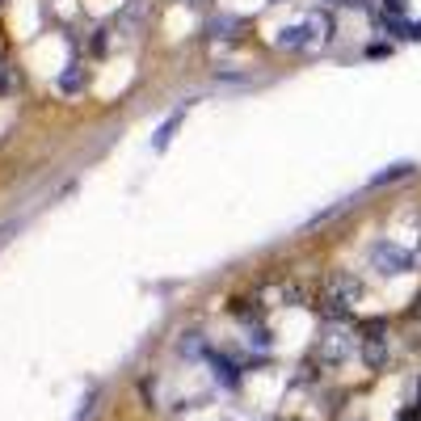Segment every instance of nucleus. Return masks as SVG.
<instances>
[{"mask_svg":"<svg viewBox=\"0 0 421 421\" xmlns=\"http://www.w3.org/2000/svg\"><path fill=\"white\" fill-rule=\"evenodd\" d=\"M363 363L371 371H380L388 363V337H363Z\"/></svg>","mask_w":421,"mask_h":421,"instance_id":"obj_4","label":"nucleus"},{"mask_svg":"<svg viewBox=\"0 0 421 421\" xmlns=\"http://www.w3.org/2000/svg\"><path fill=\"white\" fill-rule=\"evenodd\" d=\"M80 89H84V67L67 63V72L59 76V93H80Z\"/></svg>","mask_w":421,"mask_h":421,"instance_id":"obj_7","label":"nucleus"},{"mask_svg":"<svg viewBox=\"0 0 421 421\" xmlns=\"http://www.w3.org/2000/svg\"><path fill=\"white\" fill-rule=\"evenodd\" d=\"M401 421H421V405H413V409H405V413H401Z\"/></svg>","mask_w":421,"mask_h":421,"instance_id":"obj_13","label":"nucleus"},{"mask_svg":"<svg viewBox=\"0 0 421 421\" xmlns=\"http://www.w3.org/2000/svg\"><path fill=\"white\" fill-rule=\"evenodd\" d=\"M409 0H384V17H405Z\"/></svg>","mask_w":421,"mask_h":421,"instance_id":"obj_11","label":"nucleus"},{"mask_svg":"<svg viewBox=\"0 0 421 421\" xmlns=\"http://www.w3.org/2000/svg\"><path fill=\"white\" fill-rule=\"evenodd\" d=\"M4 89H8V67L0 63V93H4Z\"/></svg>","mask_w":421,"mask_h":421,"instance_id":"obj_14","label":"nucleus"},{"mask_svg":"<svg viewBox=\"0 0 421 421\" xmlns=\"http://www.w3.org/2000/svg\"><path fill=\"white\" fill-rule=\"evenodd\" d=\"M329 295L342 299V304H354V299L363 295V283H358L354 274H346V270H342V274H329Z\"/></svg>","mask_w":421,"mask_h":421,"instance_id":"obj_3","label":"nucleus"},{"mask_svg":"<svg viewBox=\"0 0 421 421\" xmlns=\"http://www.w3.org/2000/svg\"><path fill=\"white\" fill-rule=\"evenodd\" d=\"M413 316H421V295H417V304H413Z\"/></svg>","mask_w":421,"mask_h":421,"instance_id":"obj_15","label":"nucleus"},{"mask_svg":"<svg viewBox=\"0 0 421 421\" xmlns=\"http://www.w3.org/2000/svg\"><path fill=\"white\" fill-rule=\"evenodd\" d=\"M194 4H211V0H194Z\"/></svg>","mask_w":421,"mask_h":421,"instance_id":"obj_16","label":"nucleus"},{"mask_svg":"<svg viewBox=\"0 0 421 421\" xmlns=\"http://www.w3.org/2000/svg\"><path fill=\"white\" fill-rule=\"evenodd\" d=\"M367 257H371V266H375L380 274H409V270H413V253L401 249L396 240H375Z\"/></svg>","mask_w":421,"mask_h":421,"instance_id":"obj_2","label":"nucleus"},{"mask_svg":"<svg viewBox=\"0 0 421 421\" xmlns=\"http://www.w3.org/2000/svg\"><path fill=\"white\" fill-rule=\"evenodd\" d=\"M278 46H291V51L308 46V30H304V25H283V30H278Z\"/></svg>","mask_w":421,"mask_h":421,"instance_id":"obj_6","label":"nucleus"},{"mask_svg":"<svg viewBox=\"0 0 421 421\" xmlns=\"http://www.w3.org/2000/svg\"><path fill=\"white\" fill-rule=\"evenodd\" d=\"M283 304H291V308H295V304H304V291H299L295 283H291V287H283Z\"/></svg>","mask_w":421,"mask_h":421,"instance_id":"obj_12","label":"nucleus"},{"mask_svg":"<svg viewBox=\"0 0 421 421\" xmlns=\"http://www.w3.org/2000/svg\"><path fill=\"white\" fill-rule=\"evenodd\" d=\"M304 30H308V46H312V42H329L333 21H329L325 13H316V17H308V25H304Z\"/></svg>","mask_w":421,"mask_h":421,"instance_id":"obj_5","label":"nucleus"},{"mask_svg":"<svg viewBox=\"0 0 421 421\" xmlns=\"http://www.w3.org/2000/svg\"><path fill=\"white\" fill-rule=\"evenodd\" d=\"M409 173H413V164H405V160H401V164H388L384 173H375V186H388V181H401V177H409Z\"/></svg>","mask_w":421,"mask_h":421,"instance_id":"obj_9","label":"nucleus"},{"mask_svg":"<svg viewBox=\"0 0 421 421\" xmlns=\"http://www.w3.org/2000/svg\"><path fill=\"white\" fill-rule=\"evenodd\" d=\"M232 30H240V17H232V13H224V17L211 21V34H215V38H232Z\"/></svg>","mask_w":421,"mask_h":421,"instance_id":"obj_8","label":"nucleus"},{"mask_svg":"<svg viewBox=\"0 0 421 421\" xmlns=\"http://www.w3.org/2000/svg\"><path fill=\"white\" fill-rule=\"evenodd\" d=\"M177 122H181V114H173V118H169V122L160 127V135H156V148H164V143L173 139V131H177Z\"/></svg>","mask_w":421,"mask_h":421,"instance_id":"obj_10","label":"nucleus"},{"mask_svg":"<svg viewBox=\"0 0 421 421\" xmlns=\"http://www.w3.org/2000/svg\"><path fill=\"white\" fill-rule=\"evenodd\" d=\"M316 354H320V363H329V367H342V363L354 354V333L346 329V320H333V325L320 329Z\"/></svg>","mask_w":421,"mask_h":421,"instance_id":"obj_1","label":"nucleus"}]
</instances>
